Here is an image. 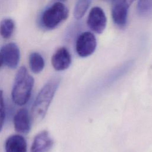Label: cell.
I'll return each instance as SVG.
<instances>
[{
	"instance_id": "cell-5",
	"label": "cell",
	"mask_w": 152,
	"mask_h": 152,
	"mask_svg": "<svg viewBox=\"0 0 152 152\" xmlns=\"http://www.w3.org/2000/svg\"><path fill=\"white\" fill-rule=\"evenodd\" d=\"M4 64L9 68L15 69L17 67L20 52L18 46L14 43H9L4 45L0 50Z\"/></svg>"
},
{
	"instance_id": "cell-10",
	"label": "cell",
	"mask_w": 152,
	"mask_h": 152,
	"mask_svg": "<svg viewBox=\"0 0 152 152\" xmlns=\"http://www.w3.org/2000/svg\"><path fill=\"white\" fill-rule=\"evenodd\" d=\"M52 65L56 71H64L67 69L71 63V56L68 50L62 47L59 48L52 55Z\"/></svg>"
},
{
	"instance_id": "cell-7",
	"label": "cell",
	"mask_w": 152,
	"mask_h": 152,
	"mask_svg": "<svg viewBox=\"0 0 152 152\" xmlns=\"http://www.w3.org/2000/svg\"><path fill=\"white\" fill-rule=\"evenodd\" d=\"M129 5L125 0H113L112 15L114 23L120 27H124L127 21L128 10Z\"/></svg>"
},
{
	"instance_id": "cell-13",
	"label": "cell",
	"mask_w": 152,
	"mask_h": 152,
	"mask_svg": "<svg viewBox=\"0 0 152 152\" xmlns=\"http://www.w3.org/2000/svg\"><path fill=\"white\" fill-rule=\"evenodd\" d=\"M15 29V23L11 18H4L0 22V35L5 39H10Z\"/></svg>"
},
{
	"instance_id": "cell-2",
	"label": "cell",
	"mask_w": 152,
	"mask_h": 152,
	"mask_svg": "<svg viewBox=\"0 0 152 152\" xmlns=\"http://www.w3.org/2000/svg\"><path fill=\"white\" fill-rule=\"evenodd\" d=\"M34 80L28 72L27 68L23 66L17 71L11 91L13 102L18 106H23L29 100Z\"/></svg>"
},
{
	"instance_id": "cell-1",
	"label": "cell",
	"mask_w": 152,
	"mask_h": 152,
	"mask_svg": "<svg viewBox=\"0 0 152 152\" xmlns=\"http://www.w3.org/2000/svg\"><path fill=\"white\" fill-rule=\"evenodd\" d=\"M60 81L59 77H54L50 79L40 90L31 109L32 117L35 121H40L45 116Z\"/></svg>"
},
{
	"instance_id": "cell-18",
	"label": "cell",
	"mask_w": 152,
	"mask_h": 152,
	"mask_svg": "<svg viewBox=\"0 0 152 152\" xmlns=\"http://www.w3.org/2000/svg\"><path fill=\"white\" fill-rule=\"evenodd\" d=\"M126 2H127V3L130 5V4L134 1V0H125Z\"/></svg>"
},
{
	"instance_id": "cell-4",
	"label": "cell",
	"mask_w": 152,
	"mask_h": 152,
	"mask_svg": "<svg viewBox=\"0 0 152 152\" xmlns=\"http://www.w3.org/2000/svg\"><path fill=\"white\" fill-rule=\"evenodd\" d=\"M97 45L94 35L91 32L86 31L78 37L75 49L77 54L81 57H87L91 55L95 50Z\"/></svg>"
},
{
	"instance_id": "cell-3",
	"label": "cell",
	"mask_w": 152,
	"mask_h": 152,
	"mask_svg": "<svg viewBox=\"0 0 152 152\" xmlns=\"http://www.w3.org/2000/svg\"><path fill=\"white\" fill-rule=\"evenodd\" d=\"M68 16V10L61 2L53 4L46 8L39 18L40 25L48 30L56 28Z\"/></svg>"
},
{
	"instance_id": "cell-9",
	"label": "cell",
	"mask_w": 152,
	"mask_h": 152,
	"mask_svg": "<svg viewBox=\"0 0 152 152\" xmlns=\"http://www.w3.org/2000/svg\"><path fill=\"white\" fill-rule=\"evenodd\" d=\"M15 130L21 134H27L31 129V121L27 109L21 108L15 113L14 119Z\"/></svg>"
},
{
	"instance_id": "cell-15",
	"label": "cell",
	"mask_w": 152,
	"mask_h": 152,
	"mask_svg": "<svg viewBox=\"0 0 152 152\" xmlns=\"http://www.w3.org/2000/svg\"><path fill=\"white\" fill-rule=\"evenodd\" d=\"M138 14L142 17L152 14V0H139L137 4Z\"/></svg>"
},
{
	"instance_id": "cell-19",
	"label": "cell",
	"mask_w": 152,
	"mask_h": 152,
	"mask_svg": "<svg viewBox=\"0 0 152 152\" xmlns=\"http://www.w3.org/2000/svg\"><path fill=\"white\" fill-rule=\"evenodd\" d=\"M58 1H65L66 0H58Z\"/></svg>"
},
{
	"instance_id": "cell-17",
	"label": "cell",
	"mask_w": 152,
	"mask_h": 152,
	"mask_svg": "<svg viewBox=\"0 0 152 152\" xmlns=\"http://www.w3.org/2000/svg\"><path fill=\"white\" fill-rule=\"evenodd\" d=\"M4 64V62H3V59H2V57L1 56V54L0 53V68L1 67V66L2 65V64Z\"/></svg>"
},
{
	"instance_id": "cell-8",
	"label": "cell",
	"mask_w": 152,
	"mask_h": 152,
	"mask_svg": "<svg viewBox=\"0 0 152 152\" xmlns=\"http://www.w3.org/2000/svg\"><path fill=\"white\" fill-rule=\"evenodd\" d=\"M53 144V141L48 131H42L34 138L31 146V152H49Z\"/></svg>"
},
{
	"instance_id": "cell-12",
	"label": "cell",
	"mask_w": 152,
	"mask_h": 152,
	"mask_svg": "<svg viewBox=\"0 0 152 152\" xmlns=\"http://www.w3.org/2000/svg\"><path fill=\"white\" fill-rule=\"evenodd\" d=\"M28 64L31 71L34 74H39L45 67V61L42 56L37 52H32L28 57Z\"/></svg>"
},
{
	"instance_id": "cell-11",
	"label": "cell",
	"mask_w": 152,
	"mask_h": 152,
	"mask_svg": "<svg viewBox=\"0 0 152 152\" xmlns=\"http://www.w3.org/2000/svg\"><path fill=\"white\" fill-rule=\"evenodd\" d=\"M5 150V152H27L26 140L21 135H11L6 140Z\"/></svg>"
},
{
	"instance_id": "cell-6",
	"label": "cell",
	"mask_w": 152,
	"mask_h": 152,
	"mask_svg": "<svg viewBox=\"0 0 152 152\" xmlns=\"http://www.w3.org/2000/svg\"><path fill=\"white\" fill-rule=\"evenodd\" d=\"M87 24L94 32L102 33L106 26V17L103 10L99 7L93 8L88 14Z\"/></svg>"
},
{
	"instance_id": "cell-14",
	"label": "cell",
	"mask_w": 152,
	"mask_h": 152,
	"mask_svg": "<svg viewBox=\"0 0 152 152\" xmlns=\"http://www.w3.org/2000/svg\"><path fill=\"white\" fill-rule=\"evenodd\" d=\"M91 0H78L74 11V15L76 19L81 18L87 11Z\"/></svg>"
},
{
	"instance_id": "cell-16",
	"label": "cell",
	"mask_w": 152,
	"mask_h": 152,
	"mask_svg": "<svg viewBox=\"0 0 152 152\" xmlns=\"http://www.w3.org/2000/svg\"><path fill=\"white\" fill-rule=\"evenodd\" d=\"M5 118V108L3 91L0 90V132L2 129Z\"/></svg>"
}]
</instances>
